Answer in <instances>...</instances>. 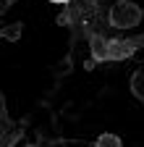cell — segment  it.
<instances>
[{
	"label": "cell",
	"instance_id": "1",
	"mask_svg": "<svg viewBox=\"0 0 144 147\" xmlns=\"http://www.w3.org/2000/svg\"><path fill=\"white\" fill-rule=\"evenodd\" d=\"M139 18H141L139 5L129 3V0H121V3H115L113 11H110V21H113V26H118V29H131V26L139 21Z\"/></svg>",
	"mask_w": 144,
	"mask_h": 147
},
{
	"label": "cell",
	"instance_id": "2",
	"mask_svg": "<svg viewBox=\"0 0 144 147\" xmlns=\"http://www.w3.org/2000/svg\"><path fill=\"white\" fill-rule=\"evenodd\" d=\"M97 147H123V144H121V137L115 134H102L97 139Z\"/></svg>",
	"mask_w": 144,
	"mask_h": 147
},
{
	"label": "cell",
	"instance_id": "3",
	"mask_svg": "<svg viewBox=\"0 0 144 147\" xmlns=\"http://www.w3.org/2000/svg\"><path fill=\"white\" fill-rule=\"evenodd\" d=\"M50 3H68V0H50Z\"/></svg>",
	"mask_w": 144,
	"mask_h": 147
}]
</instances>
